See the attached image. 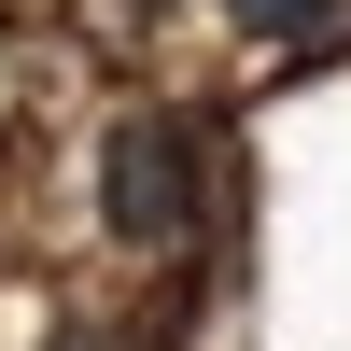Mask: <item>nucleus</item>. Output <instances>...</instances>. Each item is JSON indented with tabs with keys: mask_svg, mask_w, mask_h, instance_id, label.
I'll return each instance as SVG.
<instances>
[{
	"mask_svg": "<svg viewBox=\"0 0 351 351\" xmlns=\"http://www.w3.org/2000/svg\"><path fill=\"white\" fill-rule=\"evenodd\" d=\"M99 225L127 253H169L197 225V127L183 112H127V127L99 141Z\"/></svg>",
	"mask_w": 351,
	"mask_h": 351,
	"instance_id": "1",
	"label": "nucleus"
},
{
	"mask_svg": "<svg viewBox=\"0 0 351 351\" xmlns=\"http://www.w3.org/2000/svg\"><path fill=\"white\" fill-rule=\"evenodd\" d=\"M225 14H239V28H253V43H309V28H324V14H337V0H225Z\"/></svg>",
	"mask_w": 351,
	"mask_h": 351,
	"instance_id": "2",
	"label": "nucleus"
},
{
	"mask_svg": "<svg viewBox=\"0 0 351 351\" xmlns=\"http://www.w3.org/2000/svg\"><path fill=\"white\" fill-rule=\"evenodd\" d=\"M56 351H155V337H112V324H71Z\"/></svg>",
	"mask_w": 351,
	"mask_h": 351,
	"instance_id": "3",
	"label": "nucleus"
}]
</instances>
